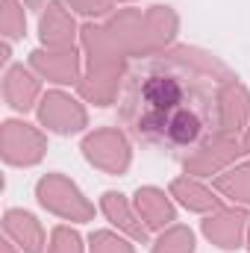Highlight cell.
Segmentation results:
<instances>
[{"mask_svg":"<svg viewBox=\"0 0 250 253\" xmlns=\"http://www.w3.org/2000/svg\"><path fill=\"white\" fill-rule=\"evenodd\" d=\"M230 85L233 74L194 47L138 56L121 85L118 118L132 141L188 159L218 141Z\"/></svg>","mask_w":250,"mask_h":253,"instance_id":"obj_1","label":"cell"}]
</instances>
